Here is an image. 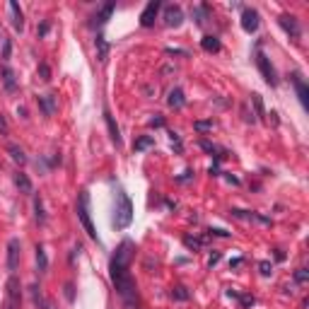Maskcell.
<instances>
[{
    "mask_svg": "<svg viewBox=\"0 0 309 309\" xmlns=\"http://www.w3.org/2000/svg\"><path fill=\"white\" fill-rule=\"evenodd\" d=\"M133 252H136V244L131 239H123L121 247L116 249V253L112 256V263H109V276H112L113 285L128 281L131 273H128V266H131V258H133Z\"/></svg>",
    "mask_w": 309,
    "mask_h": 309,
    "instance_id": "1",
    "label": "cell"
},
{
    "mask_svg": "<svg viewBox=\"0 0 309 309\" xmlns=\"http://www.w3.org/2000/svg\"><path fill=\"white\" fill-rule=\"evenodd\" d=\"M133 223V203L126 196V191L116 194V210H113V227L116 229H126Z\"/></svg>",
    "mask_w": 309,
    "mask_h": 309,
    "instance_id": "2",
    "label": "cell"
},
{
    "mask_svg": "<svg viewBox=\"0 0 309 309\" xmlns=\"http://www.w3.org/2000/svg\"><path fill=\"white\" fill-rule=\"evenodd\" d=\"M75 213H78V220L83 223L84 232L89 234V239L99 242V234H97V229H94V225H92V213H89V191H83V194H80Z\"/></svg>",
    "mask_w": 309,
    "mask_h": 309,
    "instance_id": "3",
    "label": "cell"
},
{
    "mask_svg": "<svg viewBox=\"0 0 309 309\" xmlns=\"http://www.w3.org/2000/svg\"><path fill=\"white\" fill-rule=\"evenodd\" d=\"M256 65H258V70H261L263 80L271 84V87H276V84H278V75H276V68H273L271 58L266 56L263 51H256Z\"/></svg>",
    "mask_w": 309,
    "mask_h": 309,
    "instance_id": "4",
    "label": "cell"
},
{
    "mask_svg": "<svg viewBox=\"0 0 309 309\" xmlns=\"http://www.w3.org/2000/svg\"><path fill=\"white\" fill-rule=\"evenodd\" d=\"M20 300H22V287H20V281H17V276H10V281H7V305L10 307H20Z\"/></svg>",
    "mask_w": 309,
    "mask_h": 309,
    "instance_id": "5",
    "label": "cell"
},
{
    "mask_svg": "<svg viewBox=\"0 0 309 309\" xmlns=\"http://www.w3.org/2000/svg\"><path fill=\"white\" fill-rule=\"evenodd\" d=\"M160 7H162V2H160V0H150V2L145 5V10H142V15H140V25H142V27H152V25H155V17H157Z\"/></svg>",
    "mask_w": 309,
    "mask_h": 309,
    "instance_id": "6",
    "label": "cell"
},
{
    "mask_svg": "<svg viewBox=\"0 0 309 309\" xmlns=\"http://www.w3.org/2000/svg\"><path fill=\"white\" fill-rule=\"evenodd\" d=\"M20 266V239L12 237L7 242V271H17Z\"/></svg>",
    "mask_w": 309,
    "mask_h": 309,
    "instance_id": "7",
    "label": "cell"
},
{
    "mask_svg": "<svg viewBox=\"0 0 309 309\" xmlns=\"http://www.w3.org/2000/svg\"><path fill=\"white\" fill-rule=\"evenodd\" d=\"M242 29L247 31V34H253L256 29H258V12L252 10V7H244L242 10Z\"/></svg>",
    "mask_w": 309,
    "mask_h": 309,
    "instance_id": "8",
    "label": "cell"
},
{
    "mask_svg": "<svg viewBox=\"0 0 309 309\" xmlns=\"http://www.w3.org/2000/svg\"><path fill=\"white\" fill-rule=\"evenodd\" d=\"M278 22H281V27L285 29L292 39H300L302 29H300V22H297V17H295V15H281V17H278Z\"/></svg>",
    "mask_w": 309,
    "mask_h": 309,
    "instance_id": "9",
    "label": "cell"
},
{
    "mask_svg": "<svg viewBox=\"0 0 309 309\" xmlns=\"http://www.w3.org/2000/svg\"><path fill=\"white\" fill-rule=\"evenodd\" d=\"M181 22H184L181 7H179V5H167V7H165V25H167V27H181Z\"/></svg>",
    "mask_w": 309,
    "mask_h": 309,
    "instance_id": "10",
    "label": "cell"
},
{
    "mask_svg": "<svg viewBox=\"0 0 309 309\" xmlns=\"http://www.w3.org/2000/svg\"><path fill=\"white\" fill-rule=\"evenodd\" d=\"M292 84H295V92H297V97H300L302 107L307 109V107H309V87H307V83L302 80V75H300V73H295V75H292Z\"/></svg>",
    "mask_w": 309,
    "mask_h": 309,
    "instance_id": "11",
    "label": "cell"
},
{
    "mask_svg": "<svg viewBox=\"0 0 309 309\" xmlns=\"http://www.w3.org/2000/svg\"><path fill=\"white\" fill-rule=\"evenodd\" d=\"M7 10H10V20H12V27L17 29V31H22V29H25V15H22L20 5H17L15 0H10Z\"/></svg>",
    "mask_w": 309,
    "mask_h": 309,
    "instance_id": "12",
    "label": "cell"
},
{
    "mask_svg": "<svg viewBox=\"0 0 309 309\" xmlns=\"http://www.w3.org/2000/svg\"><path fill=\"white\" fill-rule=\"evenodd\" d=\"M39 109L44 116H54L56 113V97L54 94H41L39 97Z\"/></svg>",
    "mask_w": 309,
    "mask_h": 309,
    "instance_id": "13",
    "label": "cell"
},
{
    "mask_svg": "<svg viewBox=\"0 0 309 309\" xmlns=\"http://www.w3.org/2000/svg\"><path fill=\"white\" fill-rule=\"evenodd\" d=\"M167 104H169V109H181V107L186 104V97H184V89H181V87H174V89L169 92Z\"/></svg>",
    "mask_w": 309,
    "mask_h": 309,
    "instance_id": "14",
    "label": "cell"
},
{
    "mask_svg": "<svg viewBox=\"0 0 309 309\" xmlns=\"http://www.w3.org/2000/svg\"><path fill=\"white\" fill-rule=\"evenodd\" d=\"M0 78H2V84H5L7 92H15V89H17V80H15V73H12L10 65H2V68H0Z\"/></svg>",
    "mask_w": 309,
    "mask_h": 309,
    "instance_id": "15",
    "label": "cell"
},
{
    "mask_svg": "<svg viewBox=\"0 0 309 309\" xmlns=\"http://www.w3.org/2000/svg\"><path fill=\"white\" fill-rule=\"evenodd\" d=\"M104 121H107V128H109L112 140L116 142V145H121V131H118V126H116V121H113V116L109 109H104Z\"/></svg>",
    "mask_w": 309,
    "mask_h": 309,
    "instance_id": "16",
    "label": "cell"
},
{
    "mask_svg": "<svg viewBox=\"0 0 309 309\" xmlns=\"http://www.w3.org/2000/svg\"><path fill=\"white\" fill-rule=\"evenodd\" d=\"M113 7H116L113 2H107V5H102V10H99V12L94 15V22H92V25H99V27H102V25H107V22H109V17L113 15Z\"/></svg>",
    "mask_w": 309,
    "mask_h": 309,
    "instance_id": "17",
    "label": "cell"
},
{
    "mask_svg": "<svg viewBox=\"0 0 309 309\" xmlns=\"http://www.w3.org/2000/svg\"><path fill=\"white\" fill-rule=\"evenodd\" d=\"M200 49L208 51V54H218L223 46H220V39H218V36H203V39H200Z\"/></svg>",
    "mask_w": 309,
    "mask_h": 309,
    "instance_id": "18",
    "label": "cell"
},
{
    "mask_svg": "<svg viewBox=\"0 0 309 309\" xmlns=\"http://www.w3.org/2000/svg\"><path fill=\"white\" fill-rule=\"evenodd\" d=\"M15 186H17L22 194H31V191H34V186H31L29 176H27V174H22V171H20V174H15Z\"/></svg>",
    "mask_w": 309,
    "mask_h": 309,
    "instance_id": "19",
    "label": "cell"
},
{
    "mask_svg": "<svg viewBox=\"0 0 309 309\" xmlns=\"http://www.w3.org/2000/svg\"><path fill=\"white\" fill-rule=\"evenodd\" d=\"M7 152H10L12 162H17V165H27V155H25V150H22L20 145H7Z\"/></svg>",
    "mask_w": 309,
    "mask_h": 309,
    "instance_id": "20",
    "label": "cell"
},
{
    "mask_svg": "<svg viewBox=\"0 0 309 309\" xmlns=\"http://www.w3.org/2000/svg\"><path fill=\"white\" fill-rule=\"evenodd\" d=\"M94 46H97V56L102 63H107V56H109V44H107V39L104 36H97L94 39Z\"/></svg>",
    "mask_w": 309,
    "mask_h": 309,
    "instance_id": "21",
    "label": "cell"
},
{
    "mask_svg": "<svg viewBox=\"0 0 309 309\" xmlns=\"http://www.w3.org/2000/svg\"><path fill=\"white\" fill-rule=\"evenodd\" d=\"M34 215H36L39 225H46V213H44V200H41V196H34Z\"/></svg>",
    "mask_w": 309,
    "mask_h": 309,
    "instance_id": "22",
    "label": "cell"
},
{
    "mask_svg": "<svg viewBox=\"0 0 309 309\" xmlns=\"http://www.w3.org/2000/svg\"><path fill=\"white\" fill-rule=\"evenodd\" d=\"M36 266H39V271H46L49 268V258H46V252H44V247L41 244H36Z\"/></svg>",
    "mask_w": 309,
    "mask_h": 309,
    "instance_id": "23",
    "label": "cell"
},
{
    "mask_svg": "<svg viewBox=\"0 0 309 309\" xmlns=\"http://www.w3.org/2000/svg\"><path fill=\"white\" fill-rule=\"evenodd\" d=\"M171 297H174V300H179V302H186V300L191 297V292H189L184 285H176V287L171 290Z\"/></svg>",
    "mask_w": 309,
    "mask_h": 309,
    "instance_id": "24",
    "label": "cell"
},
{
    "mask_svg": "<svg viewBox=\"0 0 309 309\" xmlns=\"http://www.w3.org/2000/svg\"><path fill=\"white\" fill-rule=\"evenodd\" d=\"M205 15H208V5H198V7H194L196 25H205Z\"/></svg>",
    "mask_w": 309,
    "mask_h": 309,
    "instance_id": "25",
    "label": "cell"
},
{
    "mask_svg": "<svg viewBox=\"0 0 309 309\" xmlns=\"http://www.w3.org/2000/svg\"><path fill=\"white\" fill-rule=\"evenodd\" d=\"M152 145H155V138H152V136H145V138H138L133 147H136V150H147V147H152Z\"/></svg>",
    "mask_w": 309,
    "mask_h": 309,
    "instance_id": "26",
    "label": "cell"
},
{
    "mask_svg": "<svg viewBox=\"0 0 309 309\" xmlns=\"http://www.w3.org/2000/svg\"><path fill=\"white\" fill-rule=\"evenodd\" d=\"M184 244H186L189 249H194V252H198V249L203 247V239H196V237H191V234H186V237H184Z\"/></svg>",
    "mask_w": 309,
    "mask_h": 309,
    "instance_id": "27",
    "label": "cell"
},
{
    "mask_svg": "<svg viewBox=\"0 0 309 309\" xmlns=\"http://www.w3.org/2000/svg\"><path fill=\"white\" fill-rule=\"evenodd\" d=\"M252 104H253L256 116H266V112H263V102H261V94H252Z\"/></svg>",
    "mask_w": 309,
    "mask_h": 309,
    "instance_id": "28",
    "label": "cell"
},
{
    "mask_svg": "<svg viewBox=\"0 0 309 309\" xmlns=\"http://www.w3.org/2000/svg\"><path fill=\"white\" fill-rule=\"evenodd\" d=\"M29 290H31V300H34V305H44V297H41V287H39V285L34 282V285H31Z\"/></svg>",
    "mask_w": 309,
    "mask_h": 309,
    "instance_id": "29",
    "label": "cell"
},
{
    "mask_svg": "<svg viewBox=\"0 0 309 309\" xmlns=\"http://www.w3.org/2000/svg\"><path fill=\"white\" fill-rule=\"evenodd\" d=\"M307 281H309V271H307V268H297V271H295V282L305 285Z\"/></svg>",
    "mask_w": 309,
    "mask_h": 309,
    "instance_id": "30",
    "label": "cell"
},
{
    "mask_svg": "<svg viewBox=\"0 0 309 309\" xmlns=\"http://www.w3.org/2000/svg\"><path fill=\"white\" fill-rule=\"evenodd\" d=\"M10 54H12V41L2 39V60H10Z\"/></svg>",
    "mask_w": 309,
    "mask_h": 309,
    "instance_id": "31",
    "label": "cell"
},
{
    "mask_svg": "<svg viewBox=\"0 0 309 309\" xmlns=\"http://www.w3.org/2000/svg\"><path fill=\"white\" fill-rule=\"evenodd\" d=\"M39 75H41L44 83H49V80H51V68H49L46 63H41V65H39Z\"/></svg>",
    "mask_w": 309,
    "mask_h": 309,
    "instance_id": "32",
    "label": "cell"
},
{
    "mask_svg": "<svg viewBox=\"0 0 309 309\" xmlns=\"http://www.w3.org/2000/svg\"><path fill=\"white\" fill-rule=\"evenodd\" d=\"M258 271H261V276H271V273H273V266H271L268 261H261V263H258Z\"/></svg>",
    "mask_w": 309,
    "mask_h": 309,
    "instance_id": "33",
    "label": "cell"
},
{
    "mask_svg": "<svg viewBox=\"0 0 309 309\" xmlns=\"http://www.w3.org/2000/svg\"><path fill=\"white\" fill-rule=\"evenodd\" d=\"M194 128H196V131H210V128H213V121H196Z\"/></svg>",
    "mask_w": 309,
    "mask_h": 309,
    "instance_id": "34",
    "label": "cell"
},
{
    "mask_svg": "<svg viewBox=\"0 0 309 309\" xmlns=\"http://www.w3.org/2000/svg\"><path fill=\"white\" fill-rule=\"evenodd\" d=\"M49 29H51L49 22H41V25L36 27V36H46V34H49Z\"/></svg>",
    "mask_w": 309,
    "mask_h": 309,
    "instance_id": "35",
    "label": "cell"
},
{
    "mask_svg": "<svg viewBox=\"0 0 309 309\" xmlns=\"http://www.w3.org/2000/svg\"><path fill=\"white\" fill-rule=\"evenodd\" d=\"M198 145H200V147H203L205 152H210V155H213V152H218V147H215L213 142H208V140H200V142H198Z\"/></svg>",
    "mask_w": 309,
    "mask_h": 309,
    "instance_id": "36",
    "label": "cell"
},
{
    "mask_svg": "<svg viewBox=\"0 0 309 309\" xmlns=\"http://www.w3.org/2000/svg\"><path fill=\"white\" fill-rule=\"evenodd\" d=\"M169 138H171V145L176 147V152H181V138H179V133H169Z\"/></svg>",
    "mask_w": 309,
    "mask_h": 309,
    "instance_id": "37",
    "label": "cell"
},
{
    "mask_svg": "<svg viewBox=\"0 0 309 309\" xmlns=\"http://www.w3.org/2000/svg\"><path fill=\"white\" fill-rule=\"evenodd\" d=\"M165 51H167L169 56H189V54H186V51H181V49H171V46H167V49H165Z\"/></svg>",
    "mask_w": 309,
    "mask_h": 309,
    "instance_id": "38",
    "label": "cell"
},
{
    "mask_svg": "<svg viewBox=\"0 0 309 309\" xmlns=\"http://www.w3.org/2000/svg\"><path fill=\"white\" fill-rule=\"evenodd\" d=\"M65 297H68V302H73V300H75V295H73V285H70V282L65 285Z\"/></svg>",
    "mask_w": 309,
    "mask_h": 309,
    "instance_id": "39",
    "label": "cell"
},
{
    "mask_svg": "<svg viewBox=\"0 0 309 309\" xmlns=\"http://www.w3.org/2000/svg\"><path fill=\"white\" fill-rule=\"evenodd\" d=\"M242 113H244V121H247V123H253V121H256V118H253V113H249V109H247V107L242 109Z\"/></svg>",
    "mask_w": 309,
    "mask_h": 309,
    "instance_id": "40",
    "label": "cell"
},
{
    "mask_svg": "<svg viewBox=\"0 0 309 309\" xmlns=\"http://www.w3.org/2000/svg\"><path fill=\"white\" fill-rule=\"evenodd\" d=\"M210 234H215V237H229L227 229H210Z\"/></svg>",
    "mask_w": 309,
    "mask_h": 309,
    "instance_id": "41",
    "label": "cell"
},
{
    "mask_svg": "<svg viewBox=\"0 0 309 309\" xmlns=\"http://www.w3.org/2000/svg\"><path fill=\"white\" fill-rule=\"evenodd\" d=\"M150 126L160 128V126H165V118H160V116H157V118H152V121H150Z\"/></svg>",
    "mask_w": 309,
    "mask_h": 309,
    "instance_id": "42",
    "label": "cell"
},
{
    "mask_svg": "<svg viewBox=\"0 0 309 309\" xmlns=\"http://www.w3.org/2000/svg\"><path fill=\"white\" fill-rule=\"evenodd\" d=\"M218 261H220V253H213V256H210V258H208V266H210V268H213V266H215V263H218Z\"/></svg>",
    "mask_w": 309,
    "mask_h": 309,
    "instance_id": "43",
    "label": "cell"
},
{
    "mask_svg": "<svg viewBox=\"0 0 309 309\" xmlns=\"http://www.w3.org/2000/svg\"><path fill=\"white\" fill-rule=\"evenodd\" d=\"M242 263H244V258H232V261H229V268H239Z\"/></svg>",
    "mask_w": 309,
    "mask_h": 309,
    "instance_id": "44",
    "label": "cell"
},
{
    "mask_svg": "<svg viewBox=\"0 0 309 309\" xmlns=\"http://www.w3.org/2000/svg\"><path fill=\"white\" fill-rule=\"evenodd\" d=\"M191 174H194V171H184V174H181L176 181H186V179H191Z\"/></svg>",
    "mask_w": 309,
    "mask_h": 309,
    "instance_id": "45",
    "label": "cell"
},
{
    "mask_svg": "<svg viewBox=\"0 0 309 309\" xmlns=\"http://www.w3.org/2000/svg\"><path fill=\"white\" fill-rule=\"evenodd\" d=\"M5 131H7V123H5V118L0 116V133H5Z\"/></svg>",
    "mask_w": 309,
    "mask_h": 309,
    "instance_id": "46",
    "label": "cell"
},
{
    "mask_svg": "<svg viewBox=\"0 0 309 309\" xmlns=\"http://www.w3.org/2000/svg\"><path fill=\"white\" fill-rule=\"evenodd\" d=\"M17 113H20L22 118H27V109H25V107H17Z\"/></svg>",
    "mask_w": 309,
    "mask_h": 309,
    "instance_id": "47",
    "label": "cell"
},
{
    "mask_svg": "<svg viewBox=\"0 0 309 309\" xmlns=\"http://www.w3.org/2000/svg\"><path fill=\"white\" fill-rule=\"evenodd\" d=\"M41 309H56V307H54L51 302H46V300H44V305H41Z\"/></svg>",
    "mask_w": 309,
    "mask_h": 309,
    "instance_id": "48",
    "label": "cell"
},
{
    "mask_svg": "<svg viewBox=\"0 0 309 309\" xmlns=\"http://www.w3.org/2000/svg\"><path fill=\"white\" fill-rule=\"evenodd\" d=\"M5 309H15V307H10V305H7V302H5Z\"/></svg>",
    "mask_w": 309,
    "mask_h": 309,
    "instance_id": "49",
    "label": "cell"
}]
</instances>
